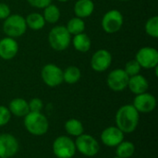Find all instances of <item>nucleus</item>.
<instances>
[{"label": "nucleus", "instance_id": "nucleus-1", "mask_svg": "<svg viewBox=\"0 0 158 158\" xmlns=\"http://www.w3.org/2000/svg\"><path fill=\"white\" fill-rule=\"evenodd\" d=\"M140 115L132 105H125L118 108L116 114L117 127L123 133L133 132L139 124Z\"/></svg>", "mask_w": 158, "mask_h": 158}, {"label": "nucleus", "instance_id": "nucleus-2", "mask_svg": "<svg viewBox=\"0 0 158 158\" xmlns=\"http://www.w3.org/2000/svg\"><path fill=\"white\" fill-rule=\"evenodd\" d=\"M24 126L29 133L34 136L44 135L49 128V123L41 112H29L24 117Z\"/></svg>", "mask_w": 158, "mask_h": 158}, {"label": "nucleus", "instance_id": "nucleus-3", "mask_svg": "<svg viewBox=\"0 0 158 158\" xmlns=\"http://www.w3.org/2000/svg\"><path fill=\"white\" fill-rule=\"evenodd\" d=\"M26 30V20L21 15L19 14H10L3 23V31L7 37H20L25 33Z\"/></svg>", "mask_w": 158, "mask_h": 158}, {"label": "nucleus", "instance_id": "nucleus-4", "mask_svg": "<svg viewBox=\"0 0 158 158\" xmlns=\"http://www.w3.org/2000/svg\"><path fill=\"white\" fill-rule=\"evenodd\" d=\"M71 41V35L65 26L54 27L48 35V42L51 47L56 51L66 50Z\"/></svg>", "mask_w": 158, "mask_h": 158}, {"label": "nucleus", "instance_id": "nucleus-5", "mask_svg": "<svg viewBox=\"0 0 158 158\" xmlns=\"http://www.w3.org/2000/svg\"><path fill=\"white\" fill-rule=\"evenodd\" d=\"M76 138L77 139L74 143H75L76 150L80 154L88 157L94 156L98 154L100 150V145L94 137H93L90 134L82 133L81 135Z\"/></svg>", "mask_w": 158, "mask_h": 158}, {"label": "nucleus", "instance_id": "nucleus-6", "mask_svg": "<svg viewBox=\"0 0 158 158\" xmlns=\"http://www.w3.org/2000/svg\"><path fill=\"white\" fill-rule=\"evenodd\" d=\"M53 153L57 158H72L77 150L75 143L68 136H58L53 143Z\"/></svg>", "mask_w": 158, "mask_h": 158}, {"label": "nucleus", "instance_id": "nucleus-7", "mask_svg": "<svg viewBox=\"0 0 158 158\" xmlns=\"http://www.w3.org/2000/svg\"><path fill=\"white\" fill-rule=\"evenodd\" d=\"M123 15L117 9L107 11L102 19V28L106 33L118 32L123 25Z\"/></svg>", "mask_w": 158, "mask_h": 158}, {"label": "nucleus", "instance_id": "nucleus-8", "mask_svg": "<svg viewBox=\"0 0 158 158\" xmlns=\"http://www.w3.org/2000/svg\"><path fill=\"white\" fill-rule=\"evenodd\" d=\"M41 77L47 86L56 87L63 82V70L55 64H47L42 69Z\"/></svg>", "mask_w": 158, "mask_h": 158}, {"label": "nucleus", "instance_id": "nucleus-9", "mask_svg": "<svg viewBox=\"0 0 158 158\" xmlns=\"http://www.w3.org/2000/svg\"><path fill=\"white\" fill-rule=\"evenodd\" d=\"M135 59L140 64L141 68L146 69H154L158 65V51L150 46L143 47L137 52Z\"/></svg>", "mask_w": 158, "mask_h": 158}, {"label": "nucleus", "instance_id": "nucleus-10", "mask_svg": "<svg viewBox=\"0 0 158 158\" xmlns=\"http://www.w3.org/2000/svg\"><path fill=\"white\" fill-rule=\"evenodd\" d=\"M130 77L124 69H117L112 70L106 79L108 87L114 92H121L128 87Z\"/></svg>", "mask_w": 158, "mask_h": 158}, {"label": "nucleus", "instance_id": "nucleus-11", "mask_svg": "<svg viewBox=\"0 0 158 158\" xmlns=\"http://www.w3.org/2000/svg\"><path fill=\"white\" fill-rule=\"evenodd\" d=\"M19 151L18 140L9 133L0 134V158L14 156Z\"/></svg>", "mask_w": 158, "mask_h": 158}, {"label": "nucleus", "instance_id": "nucleus-12", "mask_svg": "<svg viewBox=\"0 0 158 158\" xmlns=\"http://www.w3.org/2000/svg\"><path fill=\"white\" fill-rule=\"evenodd\" d=\"M112 63V55L106 49L97 50L92 56L91 67L96 72L106 71Z\"/></svg>", "mask_w": 158, "mask_h": 158}, {"label": "nucleus", "instance_id": "nucleus-13", "mask_svg": "<svg viewBox=\"0 0 158 158\" xmlns=\"http://www.w3.org/2000/svg\"><path fill=\"white\" fill-rule=\"evenodd\" d=\"M132 106L139 113H150L156 107V99L153 94L143 93L135 96Z\"/></svg>", "mask_w": 158, "mask_h": 158}, {"label": "nucleus", "instance_id": "nucleus-14", "mask_svg": "<svg viewBox=\"0 0 158 158\" xmlns=\"http://www.w3.org/2000/svg\"><path fill=\"white\" fill-rule=\"evenodd\" d=\"M101 141L106 146L117 147L124 141V133L117 126H110L102 131Z\"/></svg>", "mask_w": 158, "mask_h": 158}, {"label": "nucleus", "instance_id": "nucleus-15", "mask_svg": "<svg viewBox=\"0 0 158 158\" xmlns=\"http://www.w3.org/2000/svg\"><path fill=\"white\" fill-rule=\"evenodd\" d=\"M19 51V44L14 38L6 37L0 40V57L4 60L14 58Z\"/></svg>", "mask_w": 158, "mask_h": 158}, {"label": "nucleus", "instance_id": "nucleus-16", "mask_svg": "<svg viewBox=\"0 0 158 158\" xmlns=\"http://www.w3.org/2000/svg\"><path fill=\"white\" fill-rule=\"evenodd\" d=\"M128 87L132 94L137 95V94L146 93L149 88V83L145 77H143V75L137 74L135 76L130 77Z\"/></svg>", "mask_w": 158, "mask_h": 158}, {"label": "nucleus", "instance_id": "nucleus-17", "mask_svg": "<svg viewBox=\"0 0 158 158\" xmlns=\"http://www.w3.org/2000/svg\"><path fill=\"white\" fill-rule=\"evenodd\" d=\"M10 113L19 118H24L29 112V104L23 98H15L13 99L8 106Z\"/></svg>", "mask_w": 158, "mask_h": 158}, {"label": "nucleus", "instance_id": "nucleus-18", "mask_svg": "<svg viewBox=\"0 0 158 158\" xmlns=\"http://www.w3.org/2000/svg\"><path fill=\"white\" fill-rule=\"evenodd\" d=\"M94 10L93 0H78L74 5V13L76 17L85 19L90 17Z\"/></svg>", "mask_w": 158, "mask_h": 158}, {"label": "nucleus", "instance_id": "nucleus-19", "mask_svg": "<svg viewBox=\"0 0 158 158\" xmlns=\"http://www.w3.org/2000/svg\"><path fill=\"white\" fill-rule=\"evenodd\" d=\"M72 43H73L74 48L78 52H81V53L88 52L91 48V45H92V42H91L90 37L84 32L74 35Z\"/></svg>", "mask_w": 158, "mask_h": 158}, {"label": "nucleus", "instance_id": "nucleus-20", "mask_svg": "<svg viewBox=\"0 0 158 158\" xmlns=\"http://www.w3.org/2000/svg\"><path fill=\"white\" fill-rule=\"evenodd\" d=\"M25 20H26L27 27L31 28L33 31L42 30L45 25V20L44 19V16L37 12L30 13L25 19Z\"/></svg>", "mask_w": 158, "mask_h": 158}, {"label": "nucleus", "instance_id": "nucleus-21", "mask_svg": "<svg viewBox=\"0 0 158 158\" xmlns=\"http://www.w3.org/2000/svg\"><path fill=\"white\" fill-rule=\"evenodd\" d=\"M65 130L67 133L70 136L78 137L81 135L84 131L82 123L77 118H70L65 123Z\"/></svg>", "mask_w": 158, "mask_h": 158}, {"label": "nucleus", "instance_id": "nucleus-22", "mask_svg": "<svg viewBox=\"0 0 158 158\" xmlns=\"http://www.w3.org/2000/svg\"><path fill=\"white\" fill-rule=\"evenodd\" d=\"M81 77V72L79 68L75 66L68 67L63 71V81L69 83V84H74L77 83Z\"/></svg>", "mask_w": 158, "mask_h": 158}, {"label": "nucleus", "instance_id": "nucleus-23", "mask_svg": "<svg viewBox=\"0 0 158 158\" xmlns=\"http://www.w3.org/2000/svg\"><path fill=\"white\" fill-rule=\"evenodd\" d=\"M66 29L71 35H77L80 33H82L85 29V23L82 19L75 17L70 19L66 26Z\"/></svg>", "mask_w": 158, "mask_h": 158}, {"label": "nucleus", "instance_id": "nucleus-24", "mask_svg": "<svg viewBox=\"0 0 158 158\" xmlns=\"http://www.w3.org/2000/svg\"><path fill=\"white\" fill-rule=\"evenodd\" d=\"M135 153V145L131 142H121L116 150L117 156L120 158L131 157Z\"/></svg>", "mask_w": 158, "mask_h": 158}, {"label": "nucleus", "instance_id": "nucleus-25", "mask_svg": "<svg viewBox=\"0 0 158 158\" xmlns=\"http://www.w3.org/2000/svg\"><path fill=\"white\" fill-rule=\"evenodd\" d=\"M44 19L45 22L54 24L57 22L60 19V10L59 8L53 4H50L44 8Z\"/></svg>", "mask_w": 158, "mask_h": 158}, {"label": "nucleus", "instance_id": "nucleus-26", "mask_svg": "<svg viewBox=\"0 0 158 158\" xmlns=\"http://www.w3.org/2000/svg\"><path fill=\"white\" fill-rule=\"evenodd\" d=\"M145 31L146 33L153 37L157 38L158 37V17L154 16L150 18L145 24Z\"/></svg>", "mask_w": 158, "mask_h": 158}, {"label": "nucleus", "instance_id": "nucleus-27", "mask_svg": "<svg viewBox=\"0 0 158 158\" xmlns=\"http://www.w3.org/2000/svg\"><path fill=\"white\" fill-rule=\"evenodd\" d=\"M141 69L142 68H141L140 64L137 62V60L133 59V60H131V61L126 63L124 71L128 74L129 77H132V76L139 74L141 71Z\"/></svg>", "mask_w": 158, "mask_h": 158}, {"label": "nucleus", "instance_id": "nucleus-28", "mask_svg": "<svg viewBox=\"0 0 158 158\" xmlns=\"http://www.w3.org/2000/svg\"><path fill=\"white\" fill-rule=\"evenodd\" d=\"M11 118V113L8 107L0 106V127L6 125Z\"/></svg>", "mask_w": 158, "mask_h": 158}, {"label": "nucleus", "instance_id": "nucleus-29", "mask_svg": "<svg viewBox=\"0 0 158 158\" xmlns=\"http://www.w3.org/2000/svg\"><path fill=\"white\" fill-rule=\"evenodd\" d=\"M28 104L30 112H41L44 107V103L40 98H32Z\"/></svg>", "mask_w": 158, "mask_h": 158}, {"label": "nucleus", "instance_id": "nucleus-30", "mask_svg": "<svg viewBox=\"0 0 158 158\" xmlns=\"http://www.w3.org/2000/svg\"><path fill=\"white\" fill-rule=\"evenodd\" d=\"M28 3L36 8H44L52 3V0H27Z\"/></svg>", "mask_w": 158, "mask_h": 158}, {"label": "nucleus", "instance_id": "nucleus-31", "mask_svg": "<svg viewBox=\"0 0 158 158\" xmlns=\"http://www.w3.org/2000/svg\"><path fill=\"white\" fill-rule=\"evenodd\" d=\"M10 15V8L5 3H0V19H6Z\"/></svg>", "mask_w": 158, "mask_h": 158}, {"label": "nucleus", "instance_id": "nucleus-32", "mask_svg": "<svg viewBox=\"0 0 158 158\" xmlns=\"http://www.w3.org/2000/svg\"><path fill=\"white\" fill-rule=\"evenodd\" d=\"M57 1H59V2H68L69 0H57Z\"/></svg>", "mask_w": 158, "mask_h": 158}, {"label": "nucleus", "instance_id": "nucleus-33", "mask_svg": "<svg viewBox=\"0 0 158 158\" xmlns=\"http://www.w3.org/2000/svg\"><path fill=\"white\" fill-rule=\"evenodd\" d=\"M119 1H130V0H119Z\"/></svg>", "mask_w": 158, "mask_h": 158}, {"label": "nucleus", "instance_id": "nucleus-34", "mask_svg": "<svg viewBox=\"0 0 158 158\" xmlns=\"http://www.w3.org/2000/svg\"><path fill=\"white\" fill-rule=\"evenodd\" d=\"M114 158H120V157H118V156H116V157H114Z\"/></svg>", "mask_w": 158, "mask_h": 158}]
</instances>
